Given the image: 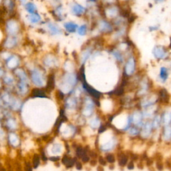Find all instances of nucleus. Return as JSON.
<instances>
[{
	"instance_id": "4be33fe9",
	"label": "nucleus",
	"mask_w": 171,
	"mask_h": 171,
	"mask_svg": "<svg viewBox=\"0 0 171 171\" xmlns=\"http://www.w3.org/2000/svg\"><path fill=\"white\" fill-rule=\"evenodd\" d=\"M130 133L132 134V135H136V134H138V131L135 128H132L131 132H130Z\"/></svg>"
},
{
	"instance_id": "dca6fc26",
	"label": "nucleus",
	"mask_w": 171,
	"mask_h": 171,
	"mask_svg": "<svg viewBox=\"0 0 171 171\" xmlns=\"http://www.w3.org/2000/svg\"><path fill=\"white\" fill-rule=\"evenodd\" d=\"M127 162V158L125 156H122L121 158L120 159V165L123 166L124 165H126V163Z\"/></svg>"
},
{
	"instance_id": "9b49d317",
	"label": "nucleus",
	"mask_w": 171,
	"mask_h": 171,
	"mask_svg": "<svg viewBox=\"0 0 171 171\" xmlns=\"http://www.w3.org/2000/svg\"><path fill=\"white\" fill-rule=\"evenodd\" d=\"M32 95L35 97H45V93L40 89H34L32 91Z\"/></svg>"
},
{
	"instance_id": "423d86ee",
	"label": "nucleus",
	"mask_w": 171,
	"mask_h": 171,
	"mask_svg": "<svg viewBox=\"0 0 171 171\" xmlns=\"http://www.w3.org/2000/svg\"><path fill=\"white\" fill-rule=\"evenodd\" d=\"M84 88L86 89V90H87L89 93L91 95H92L94 97H95L96 98H99L100 96V93L98 92V91H96L94 89L90 88V86H88L87 84L86 83H84Z\"/></svg>"
},
{
	"instance_id": "c756f323",
	"label": "nucleus",
	"mask_w": 171,
	"mask_h": 171,
	"mask_svg": "<svg viewBox=\"0 0 171 171\" xmlns=\"http://www.w3.org/2000/svg\"><path fill=\"white\" fill-rule=\"evenodd\" d=\"M50 160H52V161H56L57 160H58V158H56V157H52L50 158Z\"/></svg>"
},
{
	"instance_id": "412c9836",
	"label": "nucleus",
	"mask_w": 171,
	"mask_h": 171,
	"mask_svg": "<svg viewBox=\"0 0 171 171\" xmlns=\"http://www.w3.org/2000/svg\"><path fill=\"white\" fill-rule=\"evenodd\" d=\"M28 1V0H18V3L19 4V5L22 6H23Z\"/></svg>"
},
{
	"instance_id": "aec40b11",
	"label": "nucleus",
	"mask_w": 171,
	"mask_h": 171,
	"mask_svg": "<svg viewBox=\"0 0 171 171\" xmlns=\"http://www.w3.org/2000/svg\"><path fill=\"white\" fill-rule=\"evenodd\" d=\"M123 92H124V89L122 88H119L114 92V93L117 95H121Z\"/></svg>"
},
{
	"instance_id": "4468645a",
	"label": "nucleus",
	"mask_w": 171,
	"mask_h": 171,
	"mask_svg": "<svg viewBox=\"0 0 171 171\" xmlns=\"http://www.w3.org/2000/svg\"><path fill=\"white\" fill-rule=\"evenodd\" d=\"M33 167L34 168H37L40 164V157L38 155H35L33 157Z\"/></svg>"
},
{
	"instance_id": "393cba45",
	"label": "nucleus",
	"mask_w": 171,
	"mask_h": 171,
	"mask_svg": "<svg viewBox=\"0 0 171 171\" xmlns=\"http://www.w3.org/2000/svg\"><path fill=\"white\" fill-rule=\"evenodd\" d=\"M89 4H95L97 2L98 0H86Z\"/></svg>"
},
{
	"instance_id": "6ab92c4d",
	"label": "nucleus",
	"mask_w": 171,
	"mask_h": 171,
	"mask_svg": "<svg viewBox=\"0 0 171 171\" xmlns=\"http://www.w3.org/2000/svg\"><path fill=\"white\" fill-rule=\"evenodd\" d=\"M159 123H160L159 116H157L156 118H155V121H154V127L155 128L158 127V125H159Z\"/></svg>"
},
{
	"instance_id": "f3484780",
	"label": "nucleus",
	"mask_w": 171,
	"mask_h": 171,
	"mask_svg": "<svg viewBox=\"0 0 171 171\" xmlns=\"http://www.w3.org/2000/svg\"><path fill=\"white\" fill-rule=\"evenodd\" d=\"M70 160H71V158H70L68 156L65 155L63 157V158H62V163H63L64 165H67Z\"/></svg>"
},
{
	"instance_id": "a878e982",
	"label": "nucleus",
	"mask_w": 171,
	"mask_h": 171,
	"mask_svg": "<svg viewBox=\"0 0 171 171\" xmlns=\"http://www.w3.org/2000/svg\"><path fill=\"white\" fill-rule=\"evenodd\" d=\"M128 168H129V169H132V168H134V164L132 162H131L128 166Z\"/></svg>"
},
{
	"instance_id": "7c9ffc66",
	"label": "nucleus",
	"mask_w": 171,
	"mask_h": 171,
	"mask_svg": "<svg viewBox=\"0 0 171 171\" xmlns=\"http://www.w3.org/2000/svg\"><path fill=\"white\" fill-rule=\"evenodd\" d=\"M156 2H157V3H162L165 0H155Z\"/></svg>"
},
{
	"instance_id": "cd10ccee",
	"label": "nucleus",
	"mask_w": 171,
	"mask_h": 171,
	"mask_svg": "<svg viewBox=\"0 0 171 171\" xmlns=\"http://www.w3.org/2000/svg\"><path fill=\"white\" fill-rule=\"evenodd\" d=\"M105 130H106L105 127H104V126H101V127H100V130H99V132H102L103 131H104Z\"/></svg>"
},
{
	"instance_id": "b1692460",
	"label": "nucleus",
	"mask_w": 171,
	"mask_h": 171,
	"mask_svg": "<svg viewBox=\"0 0 171 171\" xmlns=\"http://www.w3.org/2000/svg\"><path fill=\"white\" fill-rule=\"evenodd\" d=\"M114 56L116 57V58L118 59V60H122V57H121V56H120V54H118V53H117V52H115L114 54Z\"/></svg>"
},
{
	"instance_id": "f03ea898",
	"label": "nucleus",
	"mask_w": 171,
	"mask_h": 171,
	"mask_svg": "<svg viewBox=\"0 0 171 171\" xmlns=\"http://www.w3.org/2000/svg\"><path fill=\"white\" fill-rule=\"evenodd\" d=\"M18 0H2L1 5L6 8L8 14L13 16L16 13V6H18Z\"/></svg>"
},
{
	"instance_id": "c85d7f7f",
	"label": "nucleus",
	"mask_w": 171,
	"mask_h": 171,
	"mask_svg": "<svg viewBox=\"0 0 171 171\" xmlns=\"http://www.w3.org/2000/svg\"><path fill=\"white\" fill-rule=\"evenodd\" d=\"M157 167H158V169H159V170L162 169V165H161V164H159V163H157Z\"/></svg>"
},
{
	"instance_id": "7ed1b4c3",
	"label": "nucleus",
	"mask_w": 171,
	"mask_h": 171,
	"mask_svg": "<svg viewBox=\"0 0 171 171\" xmlns=\"http://www.w3.org/2000/svg\"><path fill=\"white\" fill-rule=\"evenodd\" d=\"M23 7L26 11L28 13V14H32L35 13V12H38L37 5L32 1H28Z\"/></svg>"
},
{
	"instance_id": "ddd939ff",
	"label": "nucleus",
	"mask_w": 171,
	"mask_h": 171,
	"mask_svg": "<svg viewBox=\"0 0 171 171\" xmlns=\"http://www.w3.org/2000/svg\"><path fill=\"white\" fill-rule=\"evenodd\" d=\"M102 29L104 31H108L111 30V26L108 23L106 22V21H102Z\"/></svg>"
},
{
	"instance_id": "bb28decb",
	"label": "nucleus",
	"mask_w": 171,
	"mask_h": 171,
	"mask_svg": "<svg viewBox=\"0 0 171 171\" xmlns=\"http://www.w3.org/2000/svg\"><path fill=\"white\" fill-rule=\"evenodd\" d=\"M76 165H77L76 167H77V168H78V169H79V170L81 169V168H82V165H81V164L80 162L77 163Z\"/></svg>"
},
{
	"instance_id": "20e7f679",
	"label": "nucleus",
	"mask_w": 171,
	"mask_h": 171,
	"mask_svg": "<svg viewBox=\"0 0 171 171\" xmlns=\"http://www.w3.org/2000/svg\"><path fill=\"white\" fill-rule=\"evenodd\" d=\"M64 28L68 32L72 33L76 32V30H78V26L76 23L72 22V21H68L64 23Z\"/></svg>"
},
{
	"instance_id": "a211bd4d",
	"label": "nucleus",
	"mask_w": 171,
	"mask_h": 171,
	"mask_svg": "<svg viewBox=\"0 0 171 171\" xmlns=\"http://www.w3.org/2000/svg\"><path fill=\"white\" fill-rule=\"evenodd\" d=\"M106 159L108 160V162H109L110 163L114 162L115 161V158L114 157V156L112 155H109L106 156Z\"/></svg>"
},
{
	"instance_id": "9d476101",
	"label": "nucleus",
	"mask_w": 171,
	"mask_h": 171,
	"mask_svg": "<svg viewBox=\"0 0 171 171\" xmlns=\"http://www.w3.org/2000/svg\"><path fill=\"white\" fill-rule=\"evenodd\" d=\"M54 88V76L53 75H50L48 78V81L47 84V89L48 90H53Z\"/></svg>"
},
{
	"instance_id": "1a4fd4ad",
	"label": "nucleus",
	"mask_w": 171,
	"mask_h": 171,
	"mask_svg": "<svg viewBox=\"0 0 171 171\" xmlns=\"http://www.w3.org/2000/svg\"><path fill=\"white\" fill-rule=\"evenodd\" d=\"M48 28H49L50 30L51 31V32L52 33H54V34H56V33H59L60 32V28L54 23H48Z\"/></svg>"
},
{
	"instance_id": "5701e85b",
	"label": "nucleus",
	"mask_w": 171,
	"mask_h": 171,
	"mask_svg": "<svg viewBox=\"0 0 171 171\" xmlns=\"http://www.w3.org/2000/svg\"><path fill=\"white\" fill-rule=\"evenodd\" d=\"M99 162L102 165H106V161L102 157H100L99 158Z\"/></svg>"
},
{
	"instance_id": "2eb2a0df",
	"label": "nucleus",
	"mask_w": 171,
	"mask_h": 171,
	"mask_svg": "<svg viewBox=\"0 0 171 171\" xmlns=\"http://www.w3.org/2000/svg\"><path fill=\"white\" fill-rule=\"evenodd\" d=\"M160 76L161 78L164 80L167 79V69H165V68H162L160 70Z\"/></svg>"
},
{
	"instance_id": "39448f33",
	"label": "nucleus",
	"mask_w": 171,
	"mask_h": 171,
	"mask_svg": "<svg viewBox=\"0 0 171 171\" xmlns=\"http://www.w3.org/2000/svg\"><path fill=\"white\" fill-rule=\"evenodd\" d=\"M28 19L32 23H37L41 21V16L38 12H35L32 14H29Z\"/></svg>"
},
{
	"instance_id": "f257e3e1",
	"label": "nucleus",
	"mask_w": 171,
	"mask_h": 171,
	"mask_svg": "<svg viewBox=\"0 0 171 171\" xmlns=\"http://www.w3.org/2000/svg\"><path fill=\"white\" fill-rule=\"evenodd\" d=\"M70 11L72 14L77 17H81L84 15L88 9L78 2H72L70 5Z\"/></svg>"
},
{
	"instance_id": "6e6552de",
	"label": "nucleus",
	"mask_w": 171,
	"mask_h": 171,
	"mask_svg": "<svg viewBox=\"0 0 171 171\" xmlns=\"http://www.w3.org/2000/svg\"><path fill=\"white\" fill-rule=\"evenodd\" d=\"M134 63L132 59H131L129 60V62H128L127 66H126V72L128 74H131L134 71Z\"/></svg>"
},
{
	"instance_id": "0eeeda50",
	"label": "nucleus",
	"mask_w": 171,
	"mask_h": 171,
	"mask_svg": "<svg viewBox=\"0 0 171 171\" xmlns=\"http://www.w3.org/2000/svg\"><path fill=\"white\" fill-rule=\"evenodd\" d=\"M155 55L158 58H162L165 56V52L161 48H156L155 49Z\"/></svg>"
},
{
	"instance_id": "f8f14e48",
	"label": "nucleus",
	"mask_w": 171,
	"mask_h": 171,
	"mask_svg": "<svg viewBox=\"0 0 171 171\" xmlns=\"http://www.w3.org/2000/svg\"><path fill=\"white\" fill-rule=\"evenodd\" d=\"M87 32V26L86 25H82L80 27L78 28V33L81 35H84Z\"/></svg>"
}]
</instances>
